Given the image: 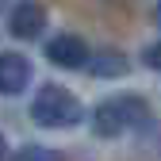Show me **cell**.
<instances>
[{
    "label": "cell",
    "instance_id": "cell-8",
    "mask_svg": "<svg viewBox=\"0 0 161 161\" xmlns=\"http://www.w3.org/2000/svg\"><path fill=\"white\" fill-rule=\"evenodd\" d=\"M142 65H146V69H157V73H161V38H157V42H150V46L142 50Z\"/></svg>",
    "mask_w": 161,
    "mask_h": 161
},
{
    "label": "cell",
    "instance_id": "cell-7",
    "mask_svg": "<svg viewBox=\"0 0 161 161\" xmlns=\"http://www.w3.org/2000/svg\"><path fill=\"white\" fill-rule=\"evenodd\" d=\"M8 161H62V153L50 150V146H35V142H27V146H19L15 153H8Z\"/></svg>",
    "mask_w": 161,
    "mask_h": 161
},
{
    "label": "cell",
    "instance_id": "cell-1",
    "mask_svg": "<svg viewBox=\"0 0 161 161\" xmlns=\"http://www.w3.org/2000/svg\"><path fill=\"white\" fill-rule=\"evenodd\" d=\"M146 123H150V104L138 92L108 96L92 108V134H100V138H119V134L138 130Z\"/></svg>",
    "mask_w": 161,
    "mask_h": 161
},
{
    "label": "cell",
    "instance_id": "cell-2",
    "mask_svg": "<svg viewBox=\"0 0 161 161\" xmlns=\"http://www.w3.org/2000/svg\"><path fill=\"white\" fill-rule=\"evenodd\" d=\"M31 119L38 127L46 130H65V127H77L80 119H85V108H80V100L62 88V85H42L31 100Z\"/></svg>",
    "mask_w": 161,
    "mask_h": 161
},
{
    "label": "cell",
    "instance_id": "cell-5",
    "mask_svg": "<svg viewBox=\"0 0 161 161\" xmlns=\"http://www.w3.org/2000/svg\"><path fill=\"white\" fill-rule=\"evenodd\" d=\"M27 85H31V62L23 54H15V50H4L0 54V92L19 96Z\"/></svg>",
    "mask_w": 161,
    "mask_h": 161
},
{
    "label": "cell",
    "instance_id": "cell-3",
    "mask_svg": "<svg viewBox=\"0 0 161 161\" xmlns=\"http://www.w3.org/2000/svg\"><path fill=\"white\" fill-rule=\"evenodd\" d=\"M8 31H12V38H19V42L38 38L46 31V8L38 4V0H19V4L8 12Z\"/></svg>",
    "mask_w": 161,
    "mask_h": 161
},
{
    "label": "cell",
    "instance_id": "cell-6",
    "mask_svg": "<svg viewBox=\"0 0 161 161\" xmlns=\"http://www.w3.org/2000/svg\"><path fill=\"white\" fill-rule=\"evenodd\" d=\"M130 69V62H127V54H119V50H88V62H85V73H92V77H123Z\"/></svg>",
    "mask_w": 161,
    "mask_h": 161
},
{
    "label": "cell",
    "instance_id": "cell-4",
    "mask_svg": "<svg viewBox=\"0 0 161 161\" xmlns=\"http://www.w3.org/2000/svg\"><path fill=\"white\" fill-rule=\"evenodd\" d=\"M46 58L62 69H85L88 62V42L80 35H54L46 42Z\"/></svg>",
    "mask_w": 161,
    "mask_h": 161
},
{
    "label": "cell",
    "instance_id": "cell-11",
    "mask_svg": "<svg viewBox=\"0 0 161 161\" xmlns=\"http://www.w3.org/2000/svg\"><path fill=\"white\" fill-rule=\"evenodd\" d=\"M4 4H8V0H0V8H4Z\"/></svg>",
    "mask_w": 161,
    "mask_h": 161
},
{
    "label": "cell",
    "instance_id": "cell-9",
    "mask_svg": "<svg viewBox=\"0 0 161 161\" xmlns=\"http://www.w3.org/2000/svg\"><path fill=\"white\" fill-rule=\"evenodd\" d=\"M0 161H8V142H4V134H0Z\"/></svg>",
    "mask_w": 161,
    "mask_h": 161
},
{
    "label": "cell",
    "instance_id": "cell-10",
    "mask_svg": "<svg viewBox=\"0 0 161 161\" xmlns=\"http://www.w3.org/2000/svg\"><path fill=\"white\" fill-rule=\"evenodd\" d=\"M153 23L161 27V0H157V4H153Z\"/></svg>",
    "mask_w": 161,
    "mask_h": 161
}]
</instances>
